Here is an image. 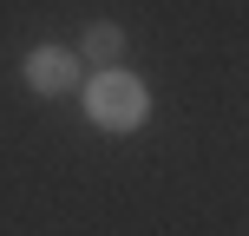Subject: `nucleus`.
<instances>
[{"instance_id": "nucleus-1", "label": "nucleus", "mask_w": 249, "mask_h": 236, "mask_svg": "<svg viewBox=\"0 0 249 236\" xmlns=\"http://www.w3.org/2000/svg\"><path fill=\"white\" fill-rule=\"evenodd\" d=\"M79 105H86V118L99 125V131H138V125L151 118V92H144V79L124 73V66L79 79Z\"/></svg>"}, {"instance_id": "nucleus-2", "label": "nucleus", "mask_w": 249, "mask_h": 236, "mask_svg": "<svg viewBox=\"0 0 249 236\" xmlns=\"http://www.w3.org/2000/svg\"><path fill=\"white\" fill-rule=\"evenodd\" d=\"M20 79H26V92H39V99H66V92H79L86 66H79L66 46H33L20 59Z\"/></svg>"}, {"instance_id": "nucleus-3", "label": "nucleus", "mask_w": 249, "mask_h": 236, "mask_svg": "<svg viewBox=\"0 0 249 236\" xmlns=\"http://www.w3.org/2000/svg\"><path fill=\"white\" fill-rule=\"evenodd\" d=\"M79 66H92V73H112V66L124 59V26L118 20H92L86 33H79Z\"/></svg>"}]
</instances>
